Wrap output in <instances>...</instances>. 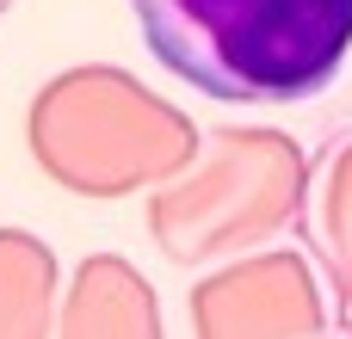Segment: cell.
<instances>
[{
  "label": "cell",
  "instance_id": "1",
  "mask_svg": "<svg viewBox=\"0 0 352 339\" xmlns=\"http://www.w3.org/2000/svg\"><path fill=\"white\" fill-rule=\"evenodd\" d=\"M142 49L217 105H309L352 56V0H130Z\"/></svg>",
  "mask_w": 352,
  "mask_h": 339
}]
</instances>
